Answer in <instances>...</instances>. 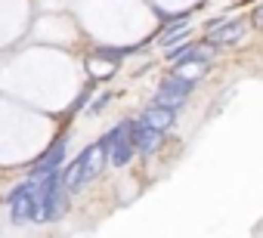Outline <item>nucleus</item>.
Segmentation results:
<instances>
[{"mask_svg": "<svg viewBox=\"0 0 263 238\" xmlns=\"http://www.w3.org/2000/svg\"><path fill=\"white\" fill-rule=\"evenodd\" d=\"M105 152H102V146L99 143H93V146H87L74 161H68V164H62V176H65V189L68 192H81L90 180H96L102 170H105Z\"/></svg>", "mask_w": 263, "mask_h": 238, "instance_id": "1", "label": "nucleus"}, {"mask_svg": "<svg viewBox=\"0 0 263 238\" xmlns=\"http://www.w3.org/2000/svg\"><path fill=\"white\" fill-rule=\"evenodd\" d=\"M37 186H41V223H59L68 210V195H71L65 189L62 167L37 180Z\"/></svg>", "mask_w": 263, "mask_h": 238, "instance_id": "2", "label": "nucleus"}, {"mask_svg": "<svg viewBox=\"0 0 263 238\" xmlns=\"http://www.w3.org/2000/svg\"><path fill=\"white\" fill-rule=\"evenodd\" d=\"M7 207H10V220H13L16 226L41 223V186H37V180L19 183V186L7 195Z\"/></svg>", "mask_w": 263, "mask_h": 238, "instance_id": "3", "label": "nucleus"}, {"mask_svg": "<svg viewBox=\"0 0 263 238\" xmlns=\"http://www.w3.org/2000/svg\"><path fill=\"white\" fill-rule=\"evenodd\" d=\"M96 143L102 146L105 161H108L111 167H127L130 161H134V155H137L134 136H130V117H127V121H118V124H115L108 133H102Z\"/></svg>", "mask_w": 263, "mask_h": 238, "instance_id": "4", "label": "nucleus"}, {"mask_svg": "<svg viewBox=\"0 0 263 238\" xmlns=\"http://www.w3.org/2000/svg\"><path fill=\"white\" fill-rule=\"evenodd\" d=\"M192 90H195V84L192 81H183V77H177V74H167L161 84H158V90H155V105H164V108H174V111H180L186 102H189V96H192Z\"/></svg>", "mask_w": 263, "mask_h": 238, "instance_id": "5", "label": "nucleus"}, {"mask_svg": "<svg viewBox=\"0 0 263 238\" xmlns=\"http://www.w3.org/2000/svg\"><path fill=\"white\" fill-rule=\"evenodd\" d=\"M245 34H248V25H245L241 19H211V22H208V34H204V41H208L211 47L223 50V47L238 44Z\"/></svg>", "mask_w": 263, "mask_h": 238, "instance_id": "6", "label": "nucleus"}, {"mask_svg": "<svg viewBox=\"0 0 263 238\" xmlns=\"http://www.w3.org/2000/svg\"><path fill=\"white\" fill-rule=\"evenodd\" d=\"M65 152H68V136L62 133V136H56L50 146H47V152L31 164V170H28V180H44L47 173H53V170H59L62 164H65Z\"/></svg>", "mask_w": 263, "mask_h": 238, "instance_id": "7", "label": "nucleus"}, {"mask_svg": "<svg viewBox=\"0 0 263 238\" xmlns=\"http://www.w3.org/2000/svg\"><path fill=\"white\" fill-rule=\"evenodd\" d=\"M130 136H134V149H137V155H146V158L155 155V152L161 149V143H164V133L146 127L140 117H130Z\"/></svg>", "mask_w": 263, "mask_h": 238, "instance_id": "8", "label": "nucleus"}, {"mask_svg": "<svg viewBox=\"0 0 263 238\" xmlns=\"http://www.w3.org/2000/svg\"><path fill=\"white\" fill-rule=\"evenodd\" d=\"M177 114H180V111H174V108H164V105L149 102V105L143 108V114H140V121H143L146 127L158 130V133H167V130L177 124Z\"/></svg>", "mask_w": 263, "mask_h": 238, "instance_id": "9", "label": "nucleus"}, {"mask_svg": "<svg viewBox=\"0 0 263 238\" xmlns=\"http://www.w3.org/2000/svg\"><path fill=\"white\" fill-rule=\"evenodd\" d=\"M208 68H211V62H201V59H186V62L174 65V71H171V74H177V77H183V81L198 84V81L208 74Z\"/></svg>", "mask_w": 263, "mask_h": 238, "instance_id": "10", "label": "nucleus"}, {"mask_svg": "<svg viewBox=\"0 0 263 238\" xmlns=\"http://www.w3.org/2000/svg\"><path fill=\"white\" fill-rule=\"evenodd\" d=\"M192 50H195V44H192V41H183V44H177V47H167V62L180 65V62L192 59Z\"/></svg>", "mask_w": 263, "mask_h": 238, "instance_id": "11", "label": "nucleus"}, {"mask_svg": "<svg viewBox=\"0 0 263 238\" xmlns=\"http://www.w3.org/2000/svg\"><path fill=\"white\" fill-rule=\"evenodd\" d=\"M111 99H115V93H111V90H102L96 99H90V114H99V111H102Z\"/></svg>", "mask_w": 263, "mask_h": 238, "instance_id": "12", "label": "nucleus"}, {"mask_svg": "<svg viewBox=\"0 0 263 238\" xmlns=\"http://www.w3.org/2000/svg\"><path fill=\"white\" fill-rule=\"evenodd\" d=\"M90 99H93V84H87V87L81 90V96L74 99V105H71V111H81L84 105H90Z\"/></svg>", "mask_w": 263, "mask_h": 238, "instance_id": "13", "label": "nucleus"}, {"mask_svg": "<svg viewBox=\"0 0 263 238\" xmlns=\"http://www.w3.org/2000/svg\"><path fill=\"white\" fill-rule=\"evenodd\" d=\"M254 22H257V25H260V28H263V7H260V10H257V13H254Z\"/></svg>", "mask_w": 263, "mask_h": 238, "instance_id": "14", "label": "nucleus"}]
</instances>
